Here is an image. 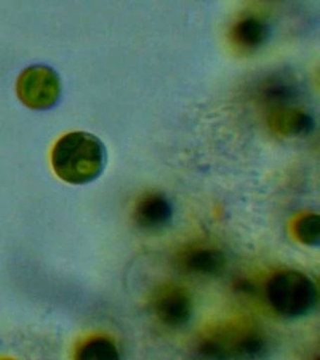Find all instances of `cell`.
Here are the masks:
<instances>
[{"label":"cell","mask_w":320,"mask_h":360,"mask_svg":"<svg viewBox=\"0 0 320 360\" xmlns=\"http://www.w3.org/2000/svg\"><path fill=\"white\" fill-rule=\"evenodd\" d=\"M253 101L265 108V111L298 105L303 89L297 78L286 71H274L264 75L253 84Z\"/></svg>","instance_id":"obj_4"},{"label":"cell","mask_w":320,"mask_h":360,"mask_svg":"<svg viewBox=\"0 0 320 360\" xmlns=\"http://www.w3.org/2000/svg\"><path fill=\"white\" fill-rule=\"evenodd\" d=\"M267 295L274 311L290 319L312 314L319 303V290L312 279L296 270L274 274L267 283Z\"/></svg>","instance_id":"obj_2"},{"label":"cell","mask_w":320,"mask_h":360,"mask_svg":"<svg viewBox=\"0 0 320 360\" xmlns=\"http://www.w3.org/2000/svg\"><path fill=\"white\" fill-rule=\"evenodd\" d=\"M173 205L165 193L151 191L144 193L134 208V220L144 231L165 229L172 221Z\"/></svg>","instance_id":"obj_7"},{"label":"cell","mask_w":320,"mask_h":360,"mask_svg":"<svg viewBox=\"0 0 320 360\" xmlns=\"http://www.w3.org/2000/svg\"><path fill=\"white\" fill-rule=\"evenodd\" d=\"M75 357L82 360H117L120 354L115 341L104 336H96L80 345Z\"/></svg>","instance_id":"obj_10"},{"label":"cell","mask_w":320,"mask_h":360,"mask_svg":"<svg viewBox=\"0 0 320 360\" xmlns=\"http://www.w3.org/2000/svg\"><path fill=\"white\" fill-rule=\"evenodd\" d=\"M16 92L21 103L27 108L47 110L58 103L60 96V78L49 66H30L18 77Z\"/></svg>","instance_id":"obj_3"},{"label":"cell","mask_w":320,"mask_h":360,"mask_svg":"<svg viewBox=\"0 0 320 360\" xmlns=\"http://www.w3.org/2000/svg\"><path fill=\"white\" fill-rule=\"evenodd\" d=\"M271 35L269 20L255 14L241 16L229 30V39L236 49L243 52H255L267 44Z\"/></svg>","instance_id":"obj_8"},{"label":"cell","mask_w":320,"mask_h":360,"mask_svg":"<svg viewBox=\"0 0 320 360\" xmlns=\"http://www.w3.org/2000/svg\"><path fill=\"white\" fill-rule=\"evenodd\" d=\"M151 307L156 319L172 328L186 326L193 314V302L188 291L174 284L158 288L153 293Z\"/></svg>","instance_id":"obj_5"},{"label":"cell","mask_w":320,"mask_h":360,"mask_svg":"<svg viewBox=\"0 0 320 360\" xmlns=\"http://www.w3.org/2000/svg\"><path fill=\"white\" fill-rule=\"evenodd\" d=\"M296 236L303 245L319 248L320 245V217L307 214L296 224Z\"/></svg>","instance_id":"obj_12"},{"label":"cell","mask_w":320,"mask_h":360,"mask_svg":"<svg viewBox=\"0 0 320 360\" xmlns=\"http://www.w3.org/2000/svg\"><path fill=\"white\" fill-rule=\"evenodd\" d=\"M180 269L189 274L203 276H218L226 267V258L215 248H196L179 255Z\"/></svg>","instance_id":"obj_9"},{"label":"cell","mask_w":320,"mask_h":360,"mask_svg":"<svg viewBox=\"0 0 320 360\" xmlns=\"http://www.w3.org/2000/svg\"><path fill=\"white\" fill-rule=\"evenodd\" d=\"M105 146L96 135L84 131L64 134L54 144L51 165L59 179L70 184L94 181L105 167Z\"/></svg>","instance_id":"obj_1"},{"label":"cell","mask_w":320,"mask_h":360,"mask_svg":"<svg viewBox=\"0 0 320 360\" xmlns=\"http://www.w3.org/2000/svg\"><path fill=\"white\" fill-rule=\"evenodd\" d=\"M267 127L286 139H305L314 131L315 118L305 106H286L267 112Z\"/></svg>","instance_id":"obj_6"},{"label":"cell","mask_w":320,"mask_h":360,"mask_svg":"<svg viewBox=\"0 0 320 360\" xmlns=\"http://www.w3.org/2000/svg\"><path fill=\"white\" fill-rule=\"evenodd\" d=\"M267 341L260 333H250L241 336L231 347V354L246 359H256L267 355Z\"/></svg>","instance_id":"obj_11"}]
</instances>
